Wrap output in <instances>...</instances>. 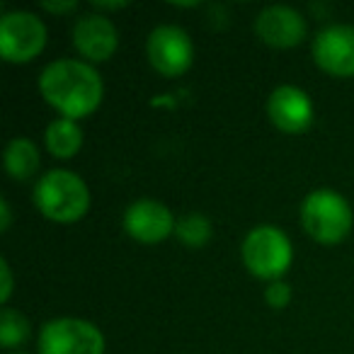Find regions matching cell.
<instances>
[{"mask_svg":"<svg viewBox=\"0 0 354 354\" xmlns=\"http://www.w3.org/2000/svg\"><path fill=\"white\" fill-rule=\"evenodd\" d=\"M175 216L165 204L156 202V199H138V202L129 204L124 212V231L138 243H162L175 233Z\"/></svg>","mask_w":354,"mask_h":354,"instance_id":"obj_9","label":"cell"},{"mask_svg":"<svg viewBox=\"0 0 354 354\" xmlns=\"http://www.w3.org/2000/svg\"><path fill=\"white\" fill-rule=\"evenodd\" d=\"M44 141L54 158L71 160V158L78 156V151L83 148V129H80L78 122H73V119L59 117L46 127Z\"/></svg>","mask_w":354,"mask_h":354,"instance_id":"obj_13","label":"cell"},{"mask_svg":"<svg viewBox=\"0 0 354 354\" xmlns=\"http://www.w3.org/2000/svg\"><path fill=\"white\" fill-rule=\"evenodd\" d=\"M39 354H104V335L83 318H56L41 328Z\"/></svg>","mask_w":354,"mask_h":354,"instance_id":"obj_6","label":"cell"},{"mask_svg":"<svg viewBox=\"0 0 354 354\" xmlns=\"http://www.w3.org/2000/svg\"><path fill=\"white\" fill-rule=\"evenodd\" d=\"M354 214L335 189H315L301 204V226L320 245H337L349 236Z\"/></svg>","mask_w":354,"mask_h":354,"instance_id":"obj_3","label":"cell"},{"mask_svg":"<svg viewBox=\"0 0 354 354\" xmlns=\"http://www.w3.org/2000/svg\"><path fill=\"white\" fill-rule=\"evenodd\" d=\"M8 228H10V204H8V199H3L0 202V231L6 233Z\"/></svg>","mask_w":354,"mask_h":354,"instance_id":"obj_20","label":"cell"},{"mask_svg":"<svg viewBox=\"0 0 354 354\" xmlns=\"http://www.w3.org/2000/svg\"><path fill=\"white\" fill-rule=\"evenodd\" d=\"M243 265L252 277L265 281H279L289 272L294 248L281 228L257 226L243 241Z\"/></svg>","mask_w":354,"mask_h":354,"instance_id":"obj_4","label":"cell"},{"mask_svg":"<svg viewBox=\"0 0 354 354\" xmlns=\"http://www.w3.org/2000/svg\"><path fill=\"white\" fill-rule=\"evenodd\" d=\"M267 117L279 131L304 133L313 124V102L296 85H279L267 97Z\"/></svg>","mask_w":354,"mask_h":354,"instance_id":"obj_12","label":"cell"},{"mask_svg":"<svg viewBox=\"0 0 354 354\" xmlns=\"http://www.w3.org/2000/svg\"><path fill=\"white\" fill-rule=\"evenodd\" d=\"M46 27L35 12L12 10L0 20V56L8 64H30L44 51Z\"/></svg>","mask_w":354,"mask_h":354,"instance_id":"obj_5","label":"cell"},{"mask_svg":"<svg viewBox=\"0 0 354 354\" xmlns=\"http://www.w3.org/2000/svg\"><path fill=\"white\" fill-rule=\"evenodd\" d=\"M148 64L165 78H177L189 71L194 61V44L189 35L177 25H160L148 35Z\"/></svg>","mask_w":354,"mask_h":354,"instance_id":"obj_7","label":"cell"},{"mask_svg":"<svg viewBox=\"0 0 354 354\" xmlns=\"http://www.w3.org/2000/svg\"><path fill=\"white\" fill-rule=\"evenodd\" d=\"M127 6L129 3H97V0L93 3V8L100 12V15H102L104 10H122V8H127Z\"/></svg>","mask_w":354,"mask_h":354,"instance_id":"obj_21","label":"cell"},{"mask_svg":"<svg viewBox=\"0 0 354 354\" xmlns=\"http://www.w3.org/2000/svg\"><path fill=\"white\" fill-rule=\"evenodd\" d=\"M265 301H267V306H272V308H277V310L286 308L291 301V286L286 284L284 279L270 281L265 289Z\"/></svg>","mask_w":354,"mask_h":354,"instance_id":"obj_17","label":"cell"},{"mask_svg":"<svg viewBox=\"0 0 354 354\" xmlns=\"http://www.w3.org/2000/svg\"><path fill=\"white\" fill-rule=\"evenodd\" d=\"M73 46L90 64H104L119 49V32L107 15L90 12L78 17L73 27Z\"/></svg>","mask_w":354,"mask_h":354,"instance_id":"obj_10","label":"cell"},{"mask_svg":"<svg viewBox=\"0 0 354 354\" xmlns=\"http://www.w3.org/2000/svg\"><path fill=\"white\" fill-rule=\"evenodd\" d=\"M39 93L66 119H85L102 104L104 85L88 61H51L39 75Z\"/></svg>","mask_w":354,"mask_h":354,"instance_id":"obj_1","label":"cell"},{"mask_svg":"<svg viewBox=\"0 0 354 354\" xmlns=\"http://www.w3.org/2000/svg\"><path fill=\"white\" fill-rule=\"evenodd\" d=\"M0 304L6 306L12 296V270L8 265V260H0Z\"/></svg>","mask_w":354,"mask_h":354,"instance_id":"obj_18","label":"cell"},{"mask_svg":"<svg viewBox=\"0 0 354 354\" xmlns=\"http://www.w3.org/2000/svg\"><path fill=\"white\" fill-rule=\"evenodd\" d=\"M30 337V320L15 308H3L0 315V344L6 349H12L17 344H22Z\"/></svg>","mask_w":354,"mask_h":354,"instance_id":"obj_16","label":"cell"},{"mask_svg":"<svg viewBox=\"0 0 354 354\" xmlns=\"http://www.w3.org/2000/svg\"><path fill=\"white\" fill-rule=\"evenodd\" d=\"M212 221L204 214H185L177 218L175 236L185 243L187 248H202L212 241Z\"/></svg>","mask_w":354,"mask_h":354,"instance_id":"obj_15","label":"cell"},{"mask_svg":"<svg viewBox=\"0 0 354 354\" xmlns=\"http://www.w3.org/2000/svg\"><path fill=\"white\" fill-rule=\"evenodd\" d=\"M3 162H6V170L12 180H30L39 170V148L32 138L17 136L6 146Z\"/></svg>","mask_w":354,"mask_h":354,"instance_id":"obj_14","label":"cell"},{"mask_svg":"<svg viewBox=\"0 0 354 354\" xmlns=\"http://www.w3.org/2000/svg\"><path fill=\"white\" fill-rule=\"evenodd\" d=\"M306 20L289 6H270L257 15L255 35L272 49H294L306 39Z\"/></svg>","mask_w":354,"mask_h":354,"instance_id":"obj_11","label":"cell"},{"mask_svg":"<svg viewBox=\"0 0 354 354\" xmlns=\"http://www.w3.org/2000/svg\"><path fill=\"white\" fill-rule=\"evenodd\" d=\"M10 354H22V352H10Z\"/></svg>","mask_w":354,"mask_h":354,"instance_id":"obj_22","label":"cell"},{"mask_svg":"<svg viewBox=\"0 0 354 354\" xmlns=\"http://www.w3.org/2000/svg\"><path fill=\"white\" fill-rule=\"evenodd\" d=\"M41 8H44L46 12H56V15H66V12L75 10L78 8V3H41Z\"/></svg>","mask_w":354,"mask_h":354,"instance_id":"obj_19","label":"cell"},{"mask_svg":"<svg viewBox=\"0 0 354 354\" xmlns=\"http://www.w3.org/2000/svg\"><path fill=\"white\" fill-rule=\"evenodd\" d=\"M35 207L54 223H75L90 209V189L71 170H49L35 185Z\"/></svg>","mask_w":354,"mask_h":354,"instance_id":"obj_2","label":"cell"},{"mask_svg":"<svg viewBox=\"0 0 354 354\" xmlns=\"http://www.w3.org/2000/svg\"><path fill=\"white\" fill-rule=\"evenodd\" d=\"M313 59L320 71L335 78L354 75V27L330 25L313 39Z\"/></svg>","mask_w":354,"mask_h":354,"instance_id":"obj_8","label":"cell"}]
</instances>
